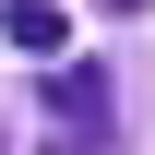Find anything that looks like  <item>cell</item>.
<instances>
[{
	"label": "cell",
	"instance_id": "cell-1",
	"mask_svg": "<svg viewBox=\"0 0 155 155\" xmlns=\"http://www.w3.org/2000/svg\"><path fill=\"white\" fill-rule=\"evenodd\" d=\"M119 84H107V60H60V84H48V119L60 131L36 143V155H119Z\"/></svg>",
	"mask_w": 155,
	"mask_h": 155
},
{
	"label": "cell",
	"instance_id": "cell-2",
	"mask_svg": "<svg viewBox=\"0 0 155 155\" xmlns=\"http://www.w3.org/2000/svg\"><path fill=\"white\" fill-rule=\"evenodd\" d=\"M0 36H12L24 60H60V36H72V24H60V0H12V12H0Z\"/></svg>",
	"mask_w": 155,
	"mask_h": 155
},
{
	"label": "cell",
	"instance_id": "cell-3",
	"mask_svg": "<svg viewBox=\"0 0 155 155\" xmlns=\"http://www.w3.org/2000/svg\"><path fill=\"white\" fill-rule=\"evenodd\" d=\"M96 12H143V0H96Z\"/></svg>",
	"mask_w": 155,
	"mask_h": 155
}]
</instances>
